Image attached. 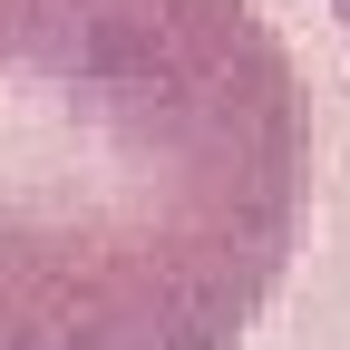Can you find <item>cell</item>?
I'll list each match as a JSON object with an SVG mask.
<instances>
[{"mask_svg": "<svg viewBox=\"0 0 350 350\" xmlns=\"http://www.w3.org/2000/svg\"><path fill=\"white\" fill-rule=\"evenodd\" d=\"M312 214V98L253 0H0V350H234Z\"/></svg>", "mask_w": 350, "mask_h": 350, "instance_id": "6da1fadb", "label": "cell"}, {"mask_svg": "<svg viewBox=\"0 0 350 350\" xmlns=\"http://www.w3.org/2000/svg\"><path fill=\"white\" fill-rule=\"evenodd\" d=\"M331 10H340V29H350V0H331Z\"/></svg>", "mask_w": 350, "mask_h": 350, "instance_id": "7a4b0ae2", "label": "cell"}]
</instances>
